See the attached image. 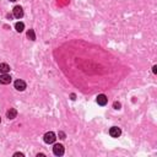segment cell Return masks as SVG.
Returning a JSON list of instances; mask_svg holds the SVG:
<instances>
[{
	"mask_svg": "<svg viewBox=\"0 0 157 157\" xmlns=\"http://www.w3.org/2000/svg\"><path fill=\"white\" fill-rule=\"evenodd\" d=\"M14 156H15V157H17V156H21V157H22V156H24V154H21V152H16V154L14 155Z\"/></svg>",
	"mask_w": 157,
	"mask_h": 157,
	"instance_id": "cell-14",
	"label": "cell"
},
{
	"mask_svg": "<svg viewBox=\"0 0 157 157\" xmlns=\"http://www.w3.org/2000/svg\"><path fill=\"white\" fill-rule=\"evenodd\" d=\"M55 134L53 131H48V133H45L44 134V136H43V140L45 144H53V142L55 141Z\"/></svg>",
	"mask_w": 157,
	"mask_h": 157,
	"instance_id": "cell-1",
	"label": "cell"
},
{
	"mask_svg": "<svg viewBox=\"0 0 157 157\" xmlns=\"http://www.w3.org/2000/svg\"><path fill=\"white\" fill-rule=\"evenodd\" d=\"M10 1H16V0H10Z\"/></svg>",
	"mask_w": 157,
	"mask_h": 157,
	"instance_id": "cell-16",
	"label": "cell"
},
{
	"mask_svg": "<svg viewBox=\"0 0 157 157\" xmlns=\"http://www.w3.org/2000/svg\"><path fill=\"white\" fill-rule=\"evenodd\" d=\"M53 152H54L55 156H63L65 150H64V146L62 144H55L53 147Z\"/></svg>",
	"mask_w": 157,
	"mask_h": 157,
	"instance_id": "cell-2",
	"label": "cell"
},
{
	"mask_svg": "<svg viewBox=\"0 0 157 157\" xmlns=\"http://www.w3.org/2000/svg\"><path fill=\"white\" fill-rule=\"evenodd\" d=\"M152 72H154V74H156V72H157V66H156V65H155L154 68H152Z\"/></svg>",
	"mask_w": 157,
	"mask_h": 157,
	"instance_id": "cell-15",
	"label": "cell"
},
{
	"mask_svg": "<svg viewBox=\"0 0 157 157\" xmlns=\"http://www.w3.org/2000/svg\"><path fill=\"white\" fill-rule=\"evenodd\" d=\"M27 38L31 39V41H35L36 39V33L33 30H28L27 31Z\"/></svg>",
	"mask_w": 157,
	"mask_h": 157,
	"instance_id": "cell-10",
	"label": "cell"
},
{
	"mask_svg": "<svg viewBox=\"0 0 157 157\" xmlns=\"http://www.w3.org/2000/svg\"><path fill=\"white\" fill-rule=\"evenodd\" d=\"M113 107H114L115 109H120V103H119V102H114V103H113Z\"/></svg>",
	"mask_w": 157,
	"mask_h": 157,
	"instance_id": "cell-12",
	"label": "cell"
},
{
	"mask_svg": "<svg viewBox=\"0 0 157 157\" xmlns=\"http://www.w3.org/2000/svg\"><path fill=\"white\" fill-rule=\"evenodd\" d=\"M120 134H122V130L118 127H112L109 129V135L112 137H119Z\"/></svg>",
	"mask_w": 157,
	"mask_h": 157,
	"instance_id": "cell-3",
	"label": "cell"
},
{
	"mask_svg": "<svg viewBox=\"0 0 157 157\" xmlns=\"http://www.w3.org/2000/svg\"><path fill=\"white\" fill-rule=\"evenodd\" d=\"M108 102V98L106 95H98L97 96V103H98L99 106H106Z\"/></svg>",
	"mask_w": 157,
	"mask_h": 157,
	"instance_id": "cell-7",
	"label": "cell"
},
{
	"mask_svg": "<svg viewBox=\"0 0 157 157\" xmlns=\"http://www.w3.org/2000/svg\"><path fill=\"white\" fill-rule=\"evenodd\" d=\"M9 71H10V66H9L6 63L0 64V72H1V74H7Z\"/></svg>",
	"mask_w": 157,
	"mask_h": 157,
	"instance_id": "cell-9",
	"label": "cell"
},
{
	"mask_svg": "<svg viewBox=\"0 0 157 157\" xmlns=\"http://www.w3.org/2000/svg\"><path fill=\"white\" fill-rule=\"evenodd\" d=\"M15 28L17 32H22L25 28V25H24V22H16V25H15Z\"/></svg>",
	"mask_w": 157,
	"mask_h": 157,
	"instance_id": "cell-11",
	"label": "cell"
},
{
	"mask_svg": "<svg viewBox=\"0 0 157 157\" xmlns=\"http://www.w3.org/2000/svg\"><path fill=\"white\" fill-rule=\"evenodd\" d=\"M0 122H1V118H0Z\"/></svg>",
	"mask_w": 157,
	"mask_h": 157,
	"instance_id": "cell-17",
	"label": "cell"
},
{
	"mask_svg": "<svg viewBox=\"0 0 157 157\" xmlns=\"http://www.w3.org/2000/svg\"><path fill=\"white\" fill-rule=\"evenodd\" d=\"M59 136H60V139H65V134L63 131H59Z\"/></svg>",
	"mask_w": 157,
	"mask_h": 157,
	"instance_id": "cell-13",
	"label": "cell"
},
{
	"mask_svg": "<svg viewBox=\"0 0 157 157\" xmlns=\"http://www.w3.org/2000/svg\"><path fill=\"white\" fill-rule=\"evenodd\" d=\"M11 82V76L7 75V74H3V75H0V84L3 85H9Z\"/></svg>",
	"mask_w": 157,
	"mask_h": 157,
	"instance_id": "cell-6",
	"label": "cell"
},
{
	"mask_svg": "<svg viewBox=\"0 0 157 157\" xmlns=\"http://www.w3.org/2000/svg\"><path fill=\"white\" fill-rule=\"evenodd\" d=\"M6 117L9 118V119H15L16 117H17V110L15 109V108H10L6 112Z\"/></svg>",
	"mask_w": 157,
	"mask_h": 157,
	"instance_id": "cell-8",
	"label": "cell"
},
{
	"mask_svg": "<svg viewBox=\"0 0 157 157\" xmlns=\"http://www.w3.org/2000/svg\"><path fill=\"white\" fill-rule=\"evenodd\" d=\"M14 85H15V89L17 91H25L26 90V82L24 80H16Z\"/></svg>",
	"mask_w": 157,
	"mask_h": 157,
	"instance_id": "cell-4",
	"label": "cell"
},
{
	"mask_svg": "<svg viewBox=\"0 0 157 157\" xmlns=\"http://www.w3.org/2000/svg\"><path fill=\"white\" fill-rule=\"evenodd\" d=\"M12 12H14V16H15L16 18H21L22 16H24V9H22L21 6H18V5L14 7Z\"/></svg>",
	"mask_w": 157,
	"mask_h": 157,
	"instance_id": "cell-5",
	"label": "cell"
}]
</instances>
